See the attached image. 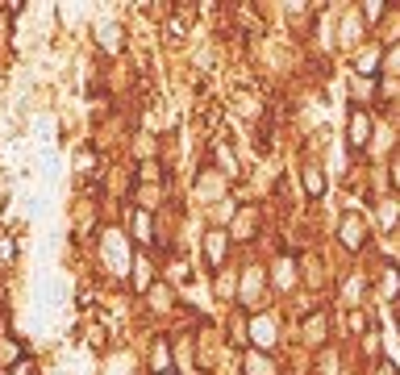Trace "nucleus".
Wrapping results in <instances>:
<instances>
[{"label":"nucleus","instance_id":"f257e3e1","mask_svg":"<svg viewBox=\"0 0 400 375\" xmlns=\"http://www.w3.org/2000/svg\"><path fill=\"white\" fill-rule=\"evenodd\" d=\"M346 142H350V150H363L367 142H371V113L367 109H350V121H346Z\"/></svg>","mask_w":400,"mask_h":375},{"label":"nucleus","instance_id":"f03ea898","mask_svg":"<svg viewBox=\"0 0 400 375\" xmlns=\"http://www.w3.org/2000/svg\"><path fill=\"white\" fill-rule=\"evenodd\" d=\"M250 342H255L259 350L267 346H275V317H267V313H259V317H250Z\"/></svg>","mask_w":400,"mask_h":375},{"label":"nucleus","instance_id":"7ed1b4c3","mask_svg":"<svg viewBox=\"0 0 400 375\" xmlns=\"http://www.w3.org/2000/svg\"><path fill=\"white\" fill-rule=\"evenodd\" d=\"M338 238H342L346 250H359V246H363V217H359V213H346V217H342Z\"/></svg>","mask_w":400,"mask_h":375},{"label":"nucleus","instance_id":"20e7f679","mask_svg":"<svg viewBox=\"0 0 400 375\" xmlns=\"http://www.w3.org/2000/svg\"><path fill=\"white\" fill-rule=\"evenodd\" d=\"M225 246H229V234H225V230H209V238H205V258H209L213 271L225 263Z\"/></svg>","mask_w":400,"mask_h":375},{"label":"nucleus","instance_id":"39448f33","mask_svg":"<svg viewBox=\"0 0 400 375\" xmlns=\"http://www.w3.org/2000/svg\"><path fill=\"white\" fill-rule=\"evenodd\" d=\"M379 67H384V50H379V46H363L359 55H355V71H359V80H363V75H375Z\"/></svg>","mask_w":400,"mask_h":375},{"label":"nucleus","instance_id":"423d86ee","mask_svg":"<svg viewBox=\"0 0 400 375\" xmlns=\"http://www.w3.org/2000/svg\"><path fill=\"white\" fill-rule=\"evenodd\" d=\"M25 363V350H21V342L17 338H9V334H0V367H21Z\"/></svg>","mask_w":400,"mask_h":375},{"label":"nucleus","instance_id":"0eeeda50","mask_svg":"<svg viewBox=\"0 0 400 375\" xmlns=\"http://www.w3.org/2000/svg\"><path fill=\"white\" fill-rule=\"evenodd\" d=\"M242 371H246V375H275V363H271L263 350H246V359H242Z\"/></svg>","mask_w":400,"mask_h":375},{"label":"nucleus","instance_id":"6e6552de","mask_svg":"<svg viewBox=\"0 0 400 375\" xmlns=\"http://www.w3.org/2000/svg\"><path fill=\"white\" fill-rule=\"evenodd\" d=\"M129 280H134V288H138V292H150V288H155V284H150V263H146V254H134Z\"/></svg>","mask_w":400,"mask_h":375},{"label":"nucleus","instance_id":"1a4fd4ad","mask_svg":"<svg viewBox=\"0 0 400 375\" xmlns=\"http://www.w3.org/2000/svg\"><path fill=\"white\" fill-rule=\"evenodd\" d=\"M129 234L142 242V246H150V242H155V230H150V213H134V221H129Z\"/></svg>","mask_w":400,"mask_h":375},{"label":"nucleus","instance_id":"9d476101","mask_svg":"<svg viewBox=\"0 0 400 375\" xmlns=\"http://www.w3.org/2000/svg\"><path fill=\"white\" fill-rule=\"evenodd\" d=\"M150 371H155V375L171 371V346H167V342H155V346H150Z\"/></svg>","mask_w":400,"mask_h":375},{"label":"nucleus","instance_id":"9b49d317","mask_svg":"<svg viewBox=\"0 0 400 375\" xmlns=\"http://www.w3.org/2000/svg\"><path fill=\"white\" fill-rule=\"evenodd\" d=\"M259 284H263V271H259V267H250V271L242 276V288H238V300H255V292H259Z\"/></svg>","mask_w":400,"mask_h":375},{"label":"nucleus","instance_id":"f8f14e48","mask_svg":"<svg viewBox=\"0 0 400 375\" xmlns=\"http://www.w3.org/2000/svg\"><path fill=\"white\" fill-rule=\"evenodd\" d=\"M255 226H259V213H255V208L246 204V208L238 213V226H234V238H250V234H255Z\"/></svg>","mask_w":400,"mask_h":375},{"label":"nucleus","instance_id":"ddd939ff","mask_svg":"<svg viewBox=\"0 0 400 375\" xmlns=\"http://www.w3.org/2000/svg\"><path fill=\"white\" fill-rule=\"evenodd\" d=\"M305 192H309L313 200L325 192V176H321V167H305Z\"/></svg>","mask_w":400,"mask_h":375},{"label":"nucleus","instance_id":"4468645a","mask_svg":"<svg viewBox=\"0 0 400 375\" xmlns=\"http://www.w3.org/2000/svg\"><path fill=\"white\" fill-rule=\"evenodd\" d=\"M196 192H205V196H221V176L217 171H205L196 180Z\"/></svg>","mask_w":400,"mask_h":375},{"label":"nucleus","instance_id":"2eb2a0df","mask_svg":"<svg viewBox=\"0 0 400 375\" xmlns=\"http://www.w3.org/2000/svg\"><path fill=\"white\" fill-rule=\"evenodd\" d=\"M321 334H325V321H321V313H313L309 326H305V338H309V342H321Z\"/></svg>","mask_w":400,"mask_h":375},{"label":"nucleus","instance_id":"dca6fc26","mask_svg":"<svg viewBox=\"0 0 400 375\" xmlns=\"http://www.w3.org/2000/svg\"><path fill=\"white\" fill-rule=\"evenodd\" d=\"M100 42H105L109 50H121V29L117 25H105V29H100Z\"/></svg>","mask_w":400,"mask_h":375},{"label":"nucleus","instance_id":"f3484780","mask_svg":"<svg viewBox=\"0 0 400 375\" xmlns=\"http://www.w3.org/2000/svg\"><path fill=\"white\" fill-rule=\"evenodd\" d=\"M400 292V276H396V267H388L384 271V296H396Z\"/></svg>","mask_w":400,"mask_h":375},{"label":"nucleus","instance_id":"a211bd4d","mask_svg":"<svg viewBox=\"0 0 400 375\" xmlns=\"http://www.w3.org/2000/svg\"><path fill=\"white\" fill-rule=\"evenodd\" d=\"M363 350H367V354H379V330H375V326L363 334Z\"/></svg>","mask_w":400,"mask_h":375},{"label":"nucleus","instance_id":"6ab92c4d","mask_svg":"<svg viewBox=\"0 0 400 375\" xmlns=\"http://www.w3.org/2000/svg\"><path fill=\"white\" fill-rule=\"evenodd\" d=\"M150 304H155V309H167V304H171V292H167V288H150Z\"/></svg>","mask_w":400,"mask_h":375},{"label":"nucleus","instance_id":"aec40b11","mask_svg":"<svg viewBox=\"0 0 400 375\" xmlns=\"http://www.w3.org/2000/svg\"><path fill=\"white\" fill-rule=\"evenodd\" d=\"M371 92H375L371 80H355V88H350V96H355V100H363V96H371Z\"/></svg>","mask_w":400,"mask_h":375},{"label":"nucleus","instance_id":"412c9836","mask_svg":"<svg viewBox=\"0 0 400 375\" xmlns=\"http://www.w3.org/2000/svg\"><path fill=\"white\" fill-rule=\"evenodd\" d=\"M384 67H388V71H400V46L392 50V55H384Z\"/></svg>","mask_w":400,"mask_h":375},{"label":"nucleus","instance_id":"4be33fe9","mask_svg":"<svg viewBox=\"0 0 400 375\" xmlns=\"http://www.w3.org/2000/svg\"><path fill=\"white\" fill-rule=\"evenodd\" d=\"M375 375H400V367H396V363H392V359H384V363H379V371H375Z\"/></svg>","mask_w":400,"mask_h":375},{"label":"nucleus","instance_id":"5701e85b","mask_svg":"<svg viewBox=\"0 0 400 375\" xmlns=\"http://www.w3.org/2000/svg\"><path fill=\"white\" fill-rule=\"evenodd\" d=\"M384 9H388V5H367L363 13H367V21H379V13H384Z\"/></svg>","mask_w":400,"mask_h":375},{"label":"nucleus","instance_id":"b1692460","mask_svg":"<svg viewBox=\"0 0 400 375\" xmlns=\"http://www.w3.org/2000/svg\"><path fill=\"white\" fill-rule=\"evenodd\" d=\"M13 375H38V371H34V363H29V359H25V363H21V367H13Z\"/></svg>","mask_w":400,"mask_h":375},{"label":"nucleus","instance_id":"393cba45","mask_svg":"<svg viewBox=\"0 0 400 375\" xmlns=\"http://www.w3.org/2000/svg\"><path fill=\"white\" fill-rule=\"evenodd\" d=\"M163 375H175V371H163Z\"/></svg>","mask_w":400,"mask_h":375}]
</instances>
